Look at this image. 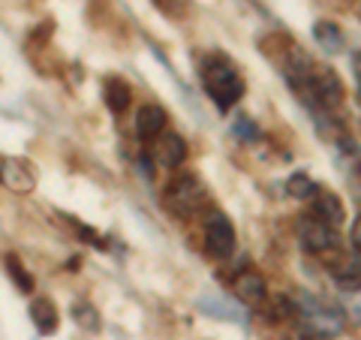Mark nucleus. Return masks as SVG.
I'll return each instance as SVG.
<instances>
[{"mask_svg":"<svg viewBox=\"0 0 361 340\" xmlns=\"http://www.w3.org/2000/svg\"><path fill=\"white\" fill-rule=\"evenodd\" d=\"M202 85H205L208 97L220 109H229L241 99L244 94V78L226 58H208L202 66Z\"/></svg>","mask_w":361,"mask_h":340,"instance_id":"nucleus-1","label":"nucleus"},{"mask_svg":"<svg viewBox=\"0 0 361 340\" xmlns=\"http://www.w3.org/2000/svg\"><path fill=\"white\" fill-rule=\"evenodd\" d=\"M208 199L205 184L193 172H180L172 184L166 187V202L175 214H196Z\"/></svg>","mask_w":361,"mask_h":340,"instance_id":"nucleus-2","label":"nucleus"},{"mask_svg":"<svg viewBox=\"0 0 361 340\" xmlns=\"http://www.w3.org/2000/svg\"><path fill=\"white\" fill-rule=\"evenodd\" d=\"M301 328L310 337H334L343 328V313L334 308L313 301V298H301Z\"/></svg>","mask_w":361,"mask_h":340,"instance_id":"nucleus-3","label":"nucleus"},{"mask_svg":"<svg viewBox=\"0 0 361 340\" xmlns=\"http://www.w3.org/2000/svg\"><path fill=\"white\" fill-rule=\"evenodd\" d=\"M301 87L310 99H319L325 109H334L343 99V85H341V78H337L334 70H313L310 78Z\"/></svg>","mask_w":361,"mask_h":340,"instance_id":"nucleus-4","label":"nucleus"},{"mask_svg":"<svg viewBox=\"0 0 361 340\" xmlns=\"http://www.w3.org/2000/svg\"><path fill=\"white\" fill-rule=\"evenodd\" d=\"M205 241H208V253L217 259H226L235 250V229L226 214L211 211L205 217Z\"/></svg>","mask_w":361,"mask_h":340,"instance_id":"nucleus-5","label":"nucleus"},{"mask_svg":"<svg viewBox=\"0 0 361 340\" xmlns=\"http://www.w3.org/2000/svg\"><path fill=\"white\" fill-rule=\"evenodd\" d=\"M298 235H301V244L307 247L310 253H331V250H337L334 226L316 220V217H304L301 226H298Z\"/></svg>","mask_w":361,"mask_h":340,"instance_id":"nucleus-6","label":"nucleus"},{"mask_svg":"<svg viewBox=\"0 0 361 340\" xmlns=\"http://www.w3.org/2000/svg\"><path fill=\"white\" fill-rule=\"evenodd\" d=\"M0 181L4 187L16 190V193H30L37 187V169H33L27 160H4L0 163Z\"/></svg>","mask_w":361,"mask_h":340,"instance_id":"nucleus-7","label":"nucleus"},{"mask_svg":"<svg viewBox=\"0 0 361 340\" xmlns=\"http://www.w3.org/2000/svg\"><path fill=\"white\" fill-rule=\"evenodd\" d=\"M154 160L166 169H178L187 160V142L178 133H163L154 139Z\"/></svg>","mask_w":361,"mask_h":340,"instance_id":"nucleus-8","label":"nucleus"},{"mask_svg":"<svg viewBox=\"0 0 361 340\" xmlns=\"http://www.w3.org/2000/svg\"><path fill=\"white\" fill-rule=\"evenodd\" d=\"M232 292H235V298H241L244 304H262L268 296V286H265L262 274H256L253 268H247V271H238V274H235Z\"/></svg>","mask_w":361,"mask_h":340,"instance_id":"nucleus-9","label":"nucleus"},{"mask_svg":"<svg viewBox=\"0 0 361 340\" xmlns=\"http://www.w3.org/2000/svg\"><path fill=\"white\" fill-rule=\"evenodd\" d=\"M316 202H313V214H316V220H322V223H329V226H341L346 220V208H343V202L341 196H334L331 190H316L313 193Z\"/></svg>","mask_w":361,"mask_h":340,"instance_id":"nucleus-10","label":"nucleus"},{"mask_svg":"<svg viewBox=\"0 0 361 340\" xmlns=\"http://www.w3.org/2000/svg\"><path fill=\"white\" fill-rule=\"evenodd\" d=\"M331 277L343 292H361V256H341L331 268Z\"/></svg>","mask_w":361,"mask_h":340,"instance_id":"nucleus-11","label":"nucleus"},{"mask_svg":"<svg viewBox=\"0 0 361 340\" xmlns=\"http://www.w3.org/2000/svg\"><path fill=\"white\" fill-rule=\"evenodd\" d=\"M166 130V111L160 106H142L135 111V133L142 135V139H157V135H163Z\"/></svg>","mask_w":361,"mask_h":340,"instance_id":"nucleus-12","label":"nucleus"},{"mask_svg":"<svg viewBox=\"0 0 361 340\" xmlns=\"http://www.w3.org/2000/svg\"><path fill=\"white\" fill-rule=\"evenodd\" d=\"M30 316H33V325H37L42 334H51L54 328H58V310H54V304L49 298L33 301L30 304Z\"/></svg>","mask_w":361,"mask_h":340,"instance_id":"nucleus-13","label":"nucleus"},{"mask_svg":"<svg viewBox=\"0 0 361 340\" xmlns=\"http://www.w3.org/2000/svg\"><path fill=\"white\" fill-rule=\"evenodd\" d=\"M130 99H133L130 85L123 82V78L111 75L109 82H106V106H109L111 111H123V109L130 106Z\"/></svg>","mask_w":361,"mask_h":340,"instance_id":"nucleus-14","label":"nucleus"},{"mask_svg":"<svg viewBox=\"0 0 361 340\" xmlns=\"http://www.w3.org/2000/svg\"><path fill=\"white\" fill-rule=\"evenodd\" d=\"M313 37H316V42H319V49H325L329 54L343 49V33L334 21H319V25L313 28Z\"/></svg>","mask_w":361,"mask_h":340,"instance_id":"nucleus-15","label":"nucleus"},{"mask_svg":"<svg viewBox=\"0 0 361 340\" xmlns=\"http://www.w3.org/2000/svg\"><path fill=\"white\" fill-rule=\"evenodd\" d=\"M316 190H319V187H316L313 178L304 175V172H295V175L286 181V193H289L292 199H307V196H313Z\"/></svg>","mask_w":361,"mask_h":340,"instance_id":"nucleus-16","label":"nucleus"},{"mask_svg":"<svg viewBox=\"0 0 361 340\" xmlns=\"http://www.w3.org/2000/svg\"><path fill=\"white\" fill-rule=\"evenodd\" d=\"M73 313H75V322L82 325V328H87V332H97V328H99V316H97V310L90 308V304L78 301L75 308H73Z\"/></svg>","mask_w":361,"mask_h":340,"instance_id":"nucleus-17","label":"nucleus"},{"mask_svg":"<svg viewBox=\"0 0 361 340\" xmlns=\"http://www.w3.org/2000/svg\"><path fill=\"white\" fill-rule=\"evenodd\" d=\"M6 265H9V277H16V283H18V286L25 289V292H33V280H30L27 271L21 268L18 259H16V256H9V259H6Z\"/></svg>","mask_w":361,"mask_h":340,"instance_id":"nucleus-18","label":"nucleus"},{"mask_svg":"<svg viewBox=\"0 0 361 340\" xmlns=\"http://www.w3.org/2000/svg\"><path fill=\"white\" fill-rule=\"evenodd\" d=\"M235 133L241 135V139H247V142H253L256 135H259V130H256V123H250L247 118H238V123H235Z\"/></svg>","mask_w":361,"mask_h":340,"instance_id":"nucleus-19","label":"nucleus"},{"mask_svg":"<svg viewBox=\"0 0 361 340\" xmlns=\"http://www.w3.org/2000/svg\"><path fill=\"white\" fill-rule=\"evenodd\" d=\"M346 296H349V316L358 325L361 322V292H346Z\"/></svg>","mask_w":361,"mask_h":340,"instance_id":"nucleus-20","label":"nucleus"},{"mask_svg":"<svg viewBox=\"0 0 361 340\" xmlns=\"http://www.w3.org/2000/svg\"><path fill=\"white\" fill-rule=\"evenodd\" d=\"M353 244H355V250L361 253V217L353 223Z\"/></svg>","mask_w":361,"mask_h":340,"instance_id":"nucleus-21","label":"nucleus"},{"mask_svg":"<svg viewBox=\"0 0 361 340\" xmlns=\"http://www.w3.org/2000/svg\"><path fill=\"white\" fill-rule=\"evenodd\" d=\"M355 78H358V99H361V54H355Z\"/></svg>","mask_w":361,"mask_h":340,"instance_id":"nucleus-22","label":"nucleus"}]
</instances>
